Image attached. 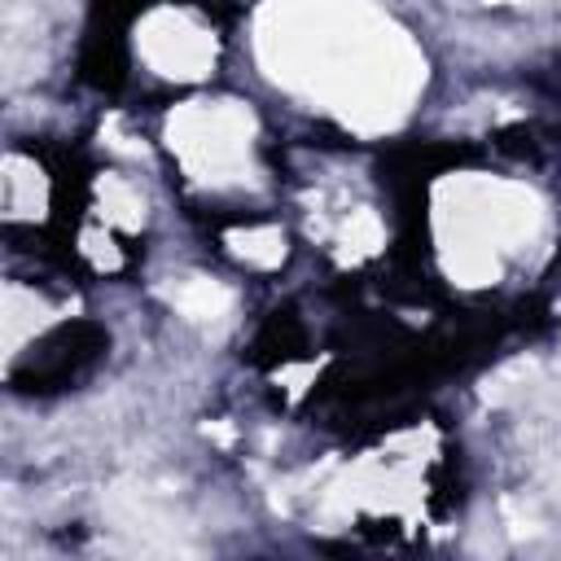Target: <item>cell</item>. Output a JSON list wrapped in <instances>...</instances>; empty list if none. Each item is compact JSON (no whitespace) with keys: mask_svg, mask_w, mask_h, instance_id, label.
<instances>
[{"mask_svg":"<svg viewBox=\"0 0 561 561\" xmlns=\"http://www.w3.org/2000/svg\"><path fill=\"white\" fill-rule=\"evenodd\" d=\"M259 61L272 83L359 131L394 127L425 83L412 39L368 0H267Z\"/></svg>","mask_w":561,"mask_h":561,"instance_id":"obj_1","label":"cell"},{"mask_svg":"<svg viewBox=\"0 0 561 561\" xmlns=\"http://www.w3.org/2000/svg\"><path fill=\"white\" fill-rule=\"evenodd\" d=\"M434 224L447 276L460 285H491L500 280L504 259H513L539 237L543 210L522 184L456 175L438 184Z\"/></svg>","mask_w":561,"mask_h":561,"instance_id":"obj_2","label":"cell"},{"mask_svg":"<svg viewBox=\"0 0 561 561\" xmlns=\"http://www.w3.org/2000/svg\"><path fill=\"white\" fill-rule=\"evenodd\" d=\"M167 145L180 167L210 188L241 184L254 171V123L237 101H193L167 118Z\"/></svg>","mask_w":561,"mask_h":561,"instance_id":"obj_3","label":"cell"},{"mask_svg":"<svg viewBox=\"0 0 561 561\" xmlns=\"http://www.w3.org/2000/svg\"><path fill=\"white\" fill-rule=\"evenodd\" d=\"M136 48L167 79H202L215 66V35L175 4H158L140 18Z\"/></svg>","mask_w":561,"mask_h":561,"instance_id":"obj_4","label":"cell"},{"mask_svg":"<svg viewBox=\"0 0 561 561\" xmlns=\"http://www.w3.org/2000/svg\"><path fill=\"white\" fill-rule=\"evenodd\" d=\"M171 302H175L184 316H193V320H219V316H228L232 294H228L219 280L188 276V280H180V285L171 289Z\"/></svg>","mask_w":561,"mask_h":561,"instance_id":"obj_5","label":"cell"},{"mask_svg":"<svg viewBox=\"0 0 561 561\" xmlns=\"http://www.w3.org/2000/svg\"><path fill=\"white\" fill-rule=\"evenodd\" d=\"M232 254L254 263V267H276L285 259V241L272 228H245V232L232 237Z\"/></svg>","mask_w":561,"mask_h":561,"instance_id":"obj_6","label":"cell"},{"mask_svg":"<svg viewBox=\"0 0 561 561\" xmlns=\"http://www.w3.org/2000/svg\"><path fill=\"white\" fill-rule=\"evenodd\" d=\"M495 4H517V0H495Z\"/></svg>","mask_w":561,"mask_h":561,"instance_id":"obj_7","label":"cell"}]
</instances>
